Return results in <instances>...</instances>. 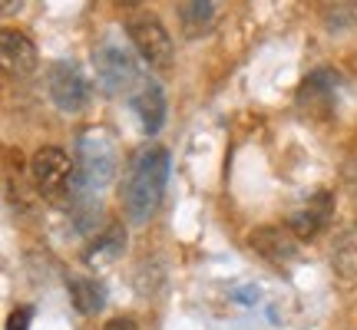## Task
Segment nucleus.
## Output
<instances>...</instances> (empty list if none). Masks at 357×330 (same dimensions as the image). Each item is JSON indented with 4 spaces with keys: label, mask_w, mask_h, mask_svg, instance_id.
Returning <instances> with one entry per match:
<instances>
[{
    "label": "nucleus",
    "mask_w": 357,
    "mask_h": 330,
    "mask_svg": "<svg viewBox=\"0 0 357 330\" xmlns=\"http://www.w3.org/2000/svg\"><path fill=\"white\" fill-rule=\"evenodd\" d=\"M331 218H334V195L331 191H314L305 208H298L288 218V231L298 242H311V238H318L321 231L328 228Z\"/></svg>",
    "instance_id": "nucleus-8"
},
{
    "label": "nucleus",
    "mask_w": 357,
    "mask_h": 330,
    "mask_svg": "<svg viewBox=\"0 0 357 330\" xmlns=\"http://www.w3.org/2000/svg\"><path fill=\"white\" fill-rule=\"evenodd\" d=\"M169 178V152L162 146H146L132 155L123 178V215L132 225H146L159 212Z\"/></svg>",
    "instance_id": "nucleus-1"
},
{
    "label": "nucleus",
    "mask_w": 357,
    "mask_h": 330,
    "mask_svg": "<svg viewBox=\"0 0 357 330\" xmlns=\"http://www.w3.org/2000/svg\"><path fill=\"white\" fill-rule=\"evenodd\" d=\"M215 20V3L212 0H189V3H178V24L185 37H202L205 30Z\"/></svg>",
    "instance_id": "nucleus-15"
},
{
    "label": "nucleus",
    "mask_w": 357,
    "mask_h": 330,
    "mask_svg": "<svg viewBox=\"0 0 357 330\" xmlns=\"http://www.w3.org/2000/svg\"><path fill=\"white\" fill-rule=\"evenodd\" d=\"M126 37L132 40V47L149 66L166 70L172 63V37L155 17H132L126 24Z\"/></svg>",
    "instance_id": "nucleus-6"
},
{
    "label": "nucleus",
    "mask_w": 357,
    "mask_h": 330,
    "mask_svg": "<svg viewBox=\"0 0 357 330\" xmlns=\"http://www.w3.org/2000/svg\"><path fill=\"white\" fill-rule=\"evenodd\" d=\"M66 291H70V301L79 314H100L102 304H106V288L96 278H86V274L66 278Z\"/></svg>",
    "instance_id": "nucleus-13"
},
{
    "label": "nucleus",
    "mask_w": 357,
    "mask_h": 330,
    "mask_svg": "<svg viewBox=\"0 0 357 330\" xmlns=\"http://www.w3.org/2000/svg\"><path fill=\"white\" fill-rule=\"evenodd\" d=\"M47 93H50V100L56 102V109H63V113L86 109L89 96H93L86 77H83L79 66L70 63V60L50 63V70H47Z\"/></svg>",
    "instance_id": "nucleus-5"
},
{
    "label": "nucleus",
    "mask_w": 357,
    "mask_h": 330,
    "mask_svg": "<svg viewBox=\"0 0 357 330\" xmlns=\"http://www.w3.org/2000/svg\"><path fill=\"white\" fill-rule=\"evenodd\" d=\"M30 175H33V185L43 198H63L73 191L77 185V162L63 152V149H56V146H43L33 152L30 159Z\"/></svg>",
    "instance_id": "nucleus-3"
},
{
    "label": "nucleus",
    "mask_w": 357,
    "mask_h": 330,
    "mask_svg": "<svg viewBox=\"0 0 357 330\" xmlns=\"http://www.w3.org/2000/svg\"><path fill=\"white\" fill-rule=\"evenodd\" d=\"M331 267L344 284L357 281V225L354 228H347V231H341V238L334 242Z\"/></svg>",
    "instance_id": "nucleus-14"
},
{
    "label": "nucleus",
    "mask_w": 357,
    "mask_h": 330,
    "mask_svg": "<svg viewBox=\"0 0 357 330\" xmlns=\"http://www.w3.org/2000/svg\"><path fill=\"white\" fill-rule=\"evenodd\" d=\"M334 86H337V79L331 73H324V70L311 73L298 89V106L314 116H328L334 106Z\"/></svg>",
    "instance_id": "nucleus-11"
},
{
    "label": "nucleus",
    "mask_w": 357,
    "mask_h": 330,
    "mask_svg": "<svg viewBox=\"0 0 357 330\" xmlns=\"http://www.w3.org/2000/svg\"><path fill=\"white\" fill-rule=\"evenodd\" d=\"M248 248L258 254V258H265L268 265H291L294 258H298V238H294L288 228H281V225H261L248 235Z\"/></svg>",
    "instance_id": "nucleus-7"
},
{
    "label": "nucleus",
    "mask_w": 357,
    "mask_h": 330,
    "mask_svg": "<svg viewBox=\"0 0 357 330\" xmlns=\"http://www.w3.org/2000/svg\"><path fill=\"white\" fill-rule=\"evenodd\" d=\"M123 248H126V228H123V225H109V228L102 231V235H96V242L83 251V261H86L89 267L113 265L116 258L123 254Z\"/></svg>",
    "instance_id": "nucleus-12"
},
{
    "label": "nucleus",
    "mask_w": 357,
    "mask_h": 330,
    "mask_svg": "<svg viewBox=\"0 0 357 330\" xmlns=\"http://www.w3.org/2000/svg\"><path fill=\"white\" fill-rule=\"evenodd\" d=\"M93 70H96V83L102 93H126L132 83H139V63L132 60V53L123 50L119 43H100L93 50Z\"/></svg>",
    "instance_id": "nucleus-4"
},
{
    "label": "nucleus",
    "mask_w": 357,
    "mask_h": 330,
    "mask_svg": "<svg viewBox=\"0 0 357 330\" xmlns=\"http://www.w3.org/2000/svg\"><path fill=\"white\" fill-rule=\"evenodd\" d=\"M30 320H33V307H17L7 317V330H30Z\"/></svg>",
    "instance_id": "nucleus-16"
},
{
    "label": "nucleus",
    "mask_w": 357,
    "mask_h": 330,
    "mask_svg": "<svg viewBox=\"0 0 357 330\" xmlns=\"http://www.w3.org/2000/svg\"><path fill=\"white\" fill-rule=\"evenodd\" d=\"M132 113L139 119V129L146 136H155L166 126V93L159 83H139L132 93Z\"/></svg>",
    "instance_id": "nucleus-10"
},
{
    "label": "nucleus",
    "mask_w": 357,
    "mask_h": 330,
    "mask_svg": "<svg viewBox=\"0 0 357 330\" xmlns=\"http://www.w3.org/2000/svg\"><path fill=\"white\" fill-rule=\"evenodd\" d=\"M102 330H139V327H136V320L132 317H113Z\"/></svg>",
    "instance_id": "nucleus-17"
},
{
    "label": "nucleus",
    "mask_w": 357,
    "mask_h": 330,
    "mask_svg": "<svg viewBox=\"0 0 357 330\" xmlns=\"http://www.w3.org/2000/svg\"><path fill=\"white\" fill-rule=\"evenodd\" d=\"M0 60L10 77H30L37 70V47L20 30H3L0 33Z\"/></svg>",
    "instance_id": "nucleus-9"
},
{
    "label": "nucleus",
    "mask_w": 357,
    "mask_h": 330,
    "mask_svg": "<svg viewBox=\"0 0 357 330\" xmlns=\"http://www.w3.org/2000/svg\"><path fill=\"white\" fill-rule=\"evenodd\" d=\"M119 172V149L109 129L86 126L77 136V185L86 191H102Z\"/></svg>",
    "instance_id": "nucleus-2"
}]
</instances>
